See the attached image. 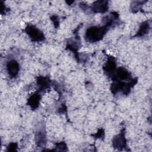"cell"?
I'll return each mask as SVG.
<instances>
[{"label": "cell", "instance_id": "cell-4", "mask_svg": "<svg viewBox=\"0 0 152 152\" xmlns=\"http://www.w3.org/2000/svg\"><path fill=\"white\" fill-rule=\"evenodd\" d=\"M113 148L122 150L126 147V139L125 136V129L123 128L120 133L115 135L112 139Z\"/></svg>", "mask_w": 152, "mask_h": 152}, {"label": "cell", "instance_id": "cell-3", "mask_svg": "<svg viewBox=\"0 0 152 152\" xmlns=\"http://www.w3.org/2000/svg\"><path fill=\"white\" fill-rule=\"evenodd\" d=\"M25 32L33 42H43L45 40V35L40 29L34 25L28 24L24 29Z\"/></svg>", "mask_w": 152, "mask_h": 152}, {"label": "cell", "instance_id": "cell-6", "mask_svg": "<svg viewBox=\"0 0 152 152\" xmlns=\"http://www.w3.org/2000/svg\"><path fill=\"white\" fill-rule=\"evenodd\" d=\"M90 10L94 13H105L109 8L107 1H94L90 7Z\"/></svg>", "mask_w": 152, "mask_h": 152}, {"label": "cell", "instance_id": "cell-11", "mask_svg": "<svg viewBox=\"0 0 152 152\" xmlns=\"http://www.w3.org/2000/svg\"><path fill=\"white\" fill-rule=\"evenodd\" d=\"M80 41L79 38H77L76 40L69 39L68 41L66 46V49L72 52V53L75 55V58H77L78 61H79V55L78 53V50L80 48Z\"/></svg>", "mask_w": 152, "mask_h": 152}, {"label": "cell", "instance_id": "cell-19", "mask_svg": "<svg viewBox=\"0 0 152 152\" xmlns=\"http://www.w3.org/2000/svg\"><path fill=\"white\" fill-rule=\"evenodd\" d=\"M1 14H5L8 11V8H7V7L5 5V4H4L3 1H1Z\"/></svg>", "mask_w": 152, "mask_h": 152}, {"label": "cell", "instance_id": "cell-13", "mask_svg": "<svg viewBox=\"0 0 152 152\" xmlns=\"http://www.w3.org/2000/svg\"><path fill=\"white\" fill-rule=\"evenodd\" d=\"M150 30V24L149 23V21L147 20L145 21L140 24L139 27V29L137 31L135 35L134 36V37H143L148 33Z\"/></svg>", "mask_w": 152, "mask_h": 152}, {"label": "cell", "instance_id": "cell-7", "mask_svg": "<svg viewBox=\"0 0 152 152\" xmlns=\"http://www.w3.org/2000/svg\"><path fill=\"white\" fill-rule=\"evenodd\" d=\"M6 69L10 77H15L20 71V64L15 59H10L6 63Z\"/></svg>", "mask_w": 152, "mask_h": 152}, {"label": "cell", "instance_id": "cell-12", "mask_svg": "<svg viewBox=\"0 0 152 152\" xmlns=\"http://www.w3.org/2000/svg\"><path fill=\"white\" fill-rule=\"evenodd\" d=\"M41 99V96L39 91H36L31 94L27 100V104L33 110H35L39 107L40 102Z\"/></svg>", "mask_w": 152, "mask_h": 152}, {"label": "cell", "instance_id": "cell-16", "mask_svg": "<svg viewBox=\"0 0 152 152\" xmlns=\"http://www.w3.org/2000/svg\"><path fill=\"white\" fill-rule=\"evenodd\" d=\"M92 135L93 136L94 138H99V139L103 138L104 136V131L103 128H100L97 131V132L96 134Z\"/></svg>", "mask_w": 152, "mask_h": 152}, {"label": "cell", "instance_id": "cell-9", "mask_svg": "<svg viewBox=\"0 0 152 152\" xmlns=\"http://www.w3.org/2000/svg\"><path fill=\"white\" fill-rule=\"evenodd\" d=\"M35 141L37 145L40 148L45 147L46 144V134L43 128H38L35 133Z\"/></svg>", "mask_w": 152, "mask_h": 152}, {"label": "cell", "instance_id": "cell-21", "mask_svg": "<svg viewBox=\"0 0 152 152\" xmlns=\"http://www.w3.org/2000/svg\"><path fill=\"white\" fill-rule=\"evenodd\" d=\"M67 4H68L69 5H71V4H72L73 2H74V1H71V2H68V1H66V2Z\"/></svg>", "mask_w": 152, "mask_h": 152}, {"label": "cell", "instance_id": "cell-14", "mask_svg": "<svg viewBox=\"0 0 152 152\" xmlns=\"http://www.w3.org/2000/svg\"><path fill=\"white\" fill-rule=\"evenodd\" d=\"M147 1H132L131 4V10L132 12H137L141 9L143 4L145 3Z\"/></svg>", "mask_w": 152, "mask_h": 152}, {"label": "cell", "instance_id": "cell-15", "mask_svg": "<svg viewBox=\"0 0 152 152\" xmlns=\"http://www.w3.org/2000/svg\"><path fill=\"white\" fill-rule=\"evenodd\" d=\"M55 150V151H65L68 150L66 144L63 141L57 143L56 144Z\"/></svg>", "mask_w": 152, "mask_h": 152}, {"label": "cell", "instance_id": "cell-1", "mask_svg": "<svg viewBox=\"0 0 152 152\" xmlns=\"http://www.w3.org/2000/svg\"><path fill=\"white\" fill-rule=\"evenodd\" d=\"M109 28L104 26H93L88 27L85 33V40L89 43H95L101 40Z\"/></svg>", "mask_w": 152, "mask_h": 152}, {"label": "cell", "instance_id": "cell-18", "mask_svg": "<svg viewBox=\"0 0 152 152\" xmlns=\"http://www.w3.org/2000/svg\"><path fill=\"white\" fill-rule=\"evenodd\" d=\"M80 5V7L83 10H84L86 11H87L88 10H90V7L88 5V4H87L85 2H81L79 4Z\"/></svg>", "mask_w": 152, "mask_h": 152}, {"label": "cell", "instance_id": "cell-8", "mask_svg": "<svg viewBox=\"0 0 152 152\" xmlns=\"http://www.w3.org/2000/svg\"><path fill=\"white\" fill-rule=\"evenodd\" d=\"M103 69L106 74L112 77L116 69V62L115 58L109 56L103 65Z\"/></svg>", "mask_w": 152, "mask_h": 152}, {"label": "cell", "instance_id": "cell-20", "mask_svg": "<svg viewBox=\"0 0 152 152\" xmlns=\"http://www.w3.org/2000/svg\"><path fill=\"white\" fill-rule=\"evenodd\" d=\"M51 20H52V21L53 22V24L55 25V27H57L59 26V19H58V16H56V15H53V16L51 17Z\"/></svg>", "mask_w": 152, "mask_h": 152}, {"label": "cell", "instance_id": "cell-17", "mask_svg": "<svg viewBox=\"0 0 152 152\" xmlns=\"http://www.w3.org/2000/svg\"><path fill=\"white\" fill-rule=\"evenodd\" d=\"M17 144L15 142H11L8 144L7 146V151H17Z\"/></svg>", "mask_w": 152, "mask_h": 152}, {"label": "cell", "instance_id": "cell-5", "mask_svg": "<svg viewBox=\"0 0 152 152\" xmlns=\"http://www.w3.org/2000/svg\"><path fill=\"white\" fill-rule=\"evenodd\" d=\"M113 81H127L132 79L131 74L127 69L124 66H119L116 68L115 72L112 76Z\"/></svg>", "mask_w": 152, "mask_h": 152}, {"label": "cell", "instance_id": "cell-2", "mask_svg": "<svg viewBox=\"0 0 152 152\" xmlns=\"http://www.w3.org/2000/svg\"><path fill=\"white\" fill-rule=\"evenodd\" d=\"M137 83V78H132L129 82L125 83L122 81H113L110 86L111 92L116 94L118 92H122L123 94L128 95L131 91V88Z\"/></svg>", "mask_w": 152, "mask_h": 152}, {"label": "cell", "instance_id": "cell-10", "mask_svg": "<svg viewBox=\"0 0 152 152\" xmlns=\"http://www.w3.org/2000/svg\"><path fill=\"white\" fill-rule=\"evenodd\" d=\"M37 86L38 91H43L49 88L51 85V80L47 76H39L37 78Z\"/></svg>", "mask_w": 152, "mask_h": 152}]
</instances>
